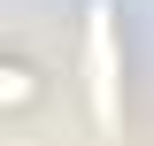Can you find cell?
<instances>
[{
  "mask_svg": "<svg viewBox=\"0 0 154 146\" xmlns=\"http://www.w3.org/2000/svg\"><path fill=\"white\" fill-rule=\"evenodd\" d=\"M85 69H93V115L116 123V23H108V8H93V23H85Z\"/></svg>",
  "mask_w": 154,
  "mask_h": 146,
  "instance_id": "cell-1",
  "label": "cell"
}]
</instances>
